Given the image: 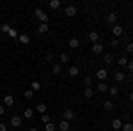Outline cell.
<instances>
[{
	"mask_svg": "<svg viewBox=\"0 0 133 131\" xmlns=\"http://www.w3.org/2000/svg\"><path fill=\"white\" fill-rule=\"evenodd\" d=\"M66 16H69V18H73V16H76V7L75 5H66Z\"/></svg>",
	"mask_w": 133,
	"mask_h": 131,
	"instance_id": "4",
	"label": "cell"
},
{
	"mask_svg": "<svg viewBox=\"0 0 133 131\" xmlns=\"http://www.w3.org/2000/svg\"><path fill=\"white\" fill-rule=\"evenodd\" d=\"M25 98H27V99H32V98H34V91H32V89H27V91H25Z\"/></svg>",
	"mask_w": 133,
	"mask_h": 131,
	"instance_id": "35",
	"label": "cell"
},
{
	"mask_svg": "<svg viewBox=\"0 0 133 131\" xmlns=\"http://www.w3.org/2000/svg\"><path fill=\"white\" fill-rule=\"evenodd\" d=\"M36 110L39 112V113H46V105H44V103H37V106H36Z\"/></svg>",
	"mask_w": 133,
	"mask_h": 131,
	"instance_id": "21",
	"label": "cell"
},
{
	"mask_svg": "<svg viewBox=\"0 0 133 131\" xmlns=\"http://www.w3.org/2000/svg\"><path fill=\"white\" fill-rule=\"evenodd\" d=\"M32 115H34V110L32 108H27V110L23 112V117L25 119H32Z\"/></svg>",
	"mask_w": 133,
	"mask_h": 131,
	"instance_id": "27",
	"label": "cell"
},
{
	"mask_svg": "<svg viewBox=\"0 0 133 131\" xmlns=\"http://www.w3.org/2000/svg\"><path fill=\"white\" fill-rule=\"evenodd\" d=\"M0 131H7V126L5 124H0Z\"/></svg>",
	"mask_w": 133,
	"mask_h": 131,
	"instance_id": "42",
	"label": "cell"
},
{
	"mask_svg": "<svg viewBox=\"0 0 133 131\" xmlns=\"http://www.w3.org/2000/svg\"><path fill=\"white\" fill-rule=\"evenodd\" d=\"M4 113H5V106H2V105H0V115H4Z\"/></svg>",
	"mask_w": 133,
	"mask_h": 131,
	"instance_id": "41",
	"label": "cell"
},
{
	"mask_svg": "<svg viewBox=\"0 0 133 131\" xmlns=\"http://www.w3.org/2000/svg\"><path fill=\"white\" fill-rule=\"evenodd\" d=\"M59 129H61V131H69V129H71V124H69L68 121H64V119H62L61 124H59Z\"/></svg>",
	"mask_w": 133,
	"mask_h": 131,
	"instance_id": "7",
	"label": "cell"
},
{
	"mask_svg": "<svg viewBox=\"0 0 133 131\" xmlns=\"http://www.w3.org/2000/svg\"><path fill=\"white\" fill-rule=\"evenodd\" d=\"M121 129H123V131H133V124H131V122H126V124H123Z\"/></svg>",
	"mask_w": 133,
	"mask_h": 131,
	"instance_id": "29",
	"label": "cell"
},
{
	"mask_svg": "<svg viewBox=\"0 0 133 131\" xmlns=\"http://www.w3.org/2000/svg\"><path fill=\"white\" fill-rule=\"evenodd\" d=\"M18 36H20V34H18V30H16V29H11V30H9V37H12V39H16Z\"/></svg>",
	"mask_w": 133,
	"mask_h": 131,
	"instance_id": "33",
	"label": "cell"
},
{
	"mask_svg": "<svg viewBox=\"0 0 133 131\" xmlns=\"http://www.w3.org/2000/svg\"><path fill=\"white\" fill-rule=\"evenodd\" d=\"M128 69H130V73H133V62H128Z\"/></svg>",
	"mask_w": 133,
	"mask_h": 131,
	"instance_id": "40",
	"label": "cell"
},
{
	"mask_svg": "<svg viewBox=\"0 0 133 131\" xmlns=\"http://www.w3.org/2000/svg\"><path fill=\"white\" fill-rule=\"evenodd\" d=\"M30 89H32V91H41V83H39L37 80H34L30 83Z\"/></svg>",
	"mask_w": 133,
	"mask_h": 131,
	"instance_id": "25",
	"label": "cell"
},
{
	"mask_svg": "<svg viewBox=\"0 0 133 131\" xmlns=\"http://www.w3.org/2000/svg\"><path fill=\"white\" fill-rule=\"evenodd\" d=\"M110 46H112V48H117V46H119V39H115V37H114V39L110 41Z\"/></svg>",
	"mask_w": 133,
	"mask_h": 131,
	"instance_id": "36",
	"label": "cell"
},
{
	"mask_svg": "<svg viewBox=\"0 0 133 131\" xmlns=\"http://www.w3.org/2000/svg\"><path fill=\"white\" fill-rule=\"evenodd\" d=\"M124 80H126V74L121 73V71H117L115 73V81H124Z\"/></svg>",
	"mask_w": 133,
	"mask_h": 131,
	"instance_id": "22",
	"label": "cell"
},
{
	"mask_svg": "<svg viewBox=\"0 0 133 131\" xmlns=\"http://www.w3.org/2000/svg\"><path fill=\"white\" fill-rule=\"evenodd\" d=\"M92 94H94V91H92L91 87H85V89H83V96H85L87 99H91V98H92Z\"/></svg>",
	"mask_w": 133,
	"mask_h": 131,
	"instance_id": "19",
	"label": "cell"
},
{
	"mask_svg": "<svg viewBox=\"0 0 133 131\" xmlns=\"http://www.w3.org/2000/svg\"><path fill=\"white\" fill-rule=\"evenodd\" d=\"M61 71H62V66L55 62V64H53V67H51V73H53V74H61Z\"/></svg>",
	"mask_w": 133,
	"mask_h": 131,
	"instance_id": "14",
	"label": "cell"
},
{
	"mask_svg": "<svg viewBox=\"0 0 133 131\" xmlns=\"http://www.w3.org/2000/svg\"><path fill=\"white\" fill-rule=\"evenodd\" d=\"M131 124H133V122H131Z\"/></svg>",
	"mask_w": 133,
	"mask_h": 131,
	"instance_id": "47",
	"label": "cell"
},
{
	"mask_svg": "<svg viewBox=\"0 0 133 131\" xmlns=\"http://www.w3.org/2000/svg\"><path fill=\"white\" fill-rule=\"evenodd\" d=\"M34 14H36V18L41 21V23H48V14H46V12H44V11H43L41 7H37Z\"/></svg>",
	"mask_w": 133,
	"mask_h": 131,
	"instance_id": "1",
	"label": "cell"
},
{
	"mask_svg": "<svg viewBox=\"0 0 133 131\" xmlns=\"http://www.w3.org/2000/svg\"><path fill=\"white\" fill-rule=\"evenodd\" d=\"M107 76H108L107 69H98V71H96V78H98L99 81H105V80H107Z\"/></svg>",
	"mask_w": 133,
	"mask_h": 131,
	"instance_id": "3",
	"label": "cell"
},
{
	"mask_svg": "<svg viewBox=\"0 0 133 131\" xmlns=\"http://www.w3.org/2000/svg\"><path fill=\"white\" fill-rule=\"evenodd\" d=\"M119 66H128V59L126 57H121L119 59Z\"/></svg>",
	"mask_w": 133,
	"mask_h": 131,
	"instance_id": "37",
	"label": "cell"
},
{
	"mask_svg": "<svg viewBox=\"0 0 133 131\" xmlns=\"http://www.w3.org/2000/svg\"><path fill=\"white\" fill-rule=\"evenodd\" d=\"M112 30H114V36H115V37H119V36H123V34H124V27H121V25H117V23H115Z\"/></svg>",
	"mask_w": 133,
	"mask_h": 131,
	"instance_id": "5",
	"label": "cell"
},
{
	"mask_svg": "<svg viewBox=\"0 0 133 131\" xmlns=\"http://www.w3.org/2000/svg\"><path fill=\"white\" fill-rule=\"evenodd\" d=\"M48 23H39V27H37V34H46L48 32Z\"/></svg>",
	"mask_w": 133,
	"mask_h": 131,
	"instance_id": "10",
	"label": "cell"
},
{
	"mask_svg": "<svg viewBox=\"0 0 133 131\" xmlns=\"http://www.w3.org/2000/svg\"><path fill=\"white\" fill-rule=\"evenodd\" d=\"M59 60H61V64H68L69 62V55L68 53H61L59 55Z\"/></svg>",
	"mask_w": 133,
	"mask_h": 131,
	"instance_id": "18",
	"label": "cell"
},
{
	"mask_svg": "<svg viewBox=\"0 0 133 131\" xmlns=\"http://www.w3.org/2000/svg\"><path fill=\"white\" fill-rule=\"evenodd\" d=\"M62 115H64V121H68V122H69V121L73 119V117H75V113H73V110H71V108L64 110V113H62Z\"/></svg>",
	"mask_w": 133,
	"mask_h": 131,
	"instance_id": "8",
	"label": "cell"
},
{
	"mask_svg": "<svg viewBox=\"0 0 133 131\" xmlns=\"http://www.w3.org/2000/svg\"><path fill=\"white\" fill-rule=\"evenodd\" d=\"M29 131H37V129H36V128H29Z\"/></svg>",
	"mask_w": 133,
	"mask_h": 131,
	"instance_id": "44",
	"label": "cell"
},
{
	"mask_svg": "<svg viewBox=\"0 0 133 131\" xmlns=\"http://www.w3.org/2000/svg\"><path fill=\"white\" fill-rule=\"evenodd\" d=\"M68 44H69V46H71V48H78V46H80V41L76 39V37H71V39H69V43H68Z\"/></svg>",
	"mask_w": 133,
	"mask_h": 131,
	"instance_id": "17",
	"label": "cell"
},
{
	"mask_svg": "<svg viewBox=\"0 0 133 131\" xmlns=\"http://www.w3.org/2000/svg\"><path fill=\"white\" fill-rule=\"evenodd\" d=\"M18 39H20V43L21 44H29V36H27V34H20V36H18Z\"/></svg>",
	"mask_w": 133,
	"mask_h": 131,
	"instance_id": "16",
	"label": "cell"
},
{
	"mask_svg": "<svg viewBox=\"0 0 133 131\" xmlns=\"http://www.w3.org/2000/svg\"><path fill=\"white\" fill-rule=\"evenodd\" d=\"M112 128H114V129H121V128H123L121 119H114V121H112Z\"/></svg>",
	"mask_w": 133,
	"mask_h": 131,
	"instance_id": "15",
	"label": "cell"
},
{
	"mask_svg": "<svg viewBox=\"0 0 133 131\" xmlns=\"http://www.w3.org/2000/svg\"><path fill=\"white\" fill-rule=\"evenodd\" d=\"M89 41H91V43H98V41H99L98 32H91V34H89Z\"/></svg>",
	"mask_w": 133,
	"mask_h": 131,
	"instance_id": "20",
	"label": "cell"
},
{
	"mask_svg": "<svg viewBox=\"0 0 133 131\" xmlns=\"http://www.w3.org/2000/svg\"><path fill=\"white\" fill-rule=\"evenodd\" d=\"M68 73H69V76H76V74L80 73V69H78L76 66H69V69H68Z\"/></svg>",
	"mask_w": 133,
	"mask_h": 131,
	"instance_id": "13",
	"label": "cell"
},
{
	"mask_svg": "<svg viewBox=\"0 0 133 131\" xmlns=\"http://www.w3.org/2000/svg\"><path fill=\"white\" fill-rule=\"evenodd\" d=\"M41 121H43V124H48V122H51V119H50V115H48V113H43Z\"/></svg>",
	"mask_w": 133,
	"mask_h": 131,
	"instance_id": "34",
	"label": "cell"
},
{
	"mask_svg": "<svg viewBox=\"0 0 133 131\" xmlns=\"http://www.w3.org/2000/svg\"><path fill=\"white\" fill-rule=\"evenodd\" d=\"M55 128H57V126H55L53 122H48V124H44V129H46V131H55Z\"/></svg>",
	"mask_w": 133,
	"mask_h": 131,
	"instance_id": "32",
	"label": "cell"
},
{
	"mask_svg": "<svg viewBox=\"0 0 133 131\" xmlns=\"http://www.w3.org/2000/svg\"><path fill=\"white\" fill-rule=\"evenodd\" d=\"M103 50H105V46H103V44L99 43V41L92 44V53H96V55H101V53H103Z\"/></svg>",
	"mask_w": 133,
	"mask_h": 131,
	"instance_id": "2",
	"label": "cell"
},
{
	"mask_svg": "<svg viewBox=\"0 0 133 131\" xmlns=\"http://www.w3.org/2000/svg\"><path fill=\"white\" fill-rule=\"evenodd\" d=\"M103 108H105L107 112H112V110H114V103H112L110 99H107L105 103H103Z\"/></svg>",
	"mask_w": 133,
	"mask_h": 131,
	"instance_id": "12",
	"label": "cell"
},
{
	"mask_svg": "<svg viewBox=\"0 0 133 131\" xmlns=\"http://www.w3.org/2000/svg\"><path fill=\"white\" fill-rule=\"evenodd\" d=\"M9 30H11V25H9V23H2V25H0V32L9 34Z\"/></svg>",
	"mask_w": 133,
	"mask_h": 131,
	"instance_id": "26",
	"label": "cell"
},
{
	"mask_svg": "<svg viewBox=\"0 0 133 131\" xmlns=\"http://www.w3.org/2000/svg\"><path fill=\"white\" fill-rule=\"evenodd\" d=\"M50 7H51V9H59V7H61V0H51Z\"/></svg>",
	"mask_w": 133,
	"mask_h": 131,
	"instance_id": "28",
	"label": "cell"
},
{
	"mask_svg": "<svg viewBox=\"0 0 133 131\" xmlns=\"http://www.w3.org/2000/svg\"><path fill=\"white\" fill-rule=\"evenodd\" d=\"M83 85H85V87H91L92 85V76H85V78H83Z\"/></svg>",
	"mask_w": 133,
	"mask_h": 131,
	"instance_id": "31",
	"label": "cell"
},
{
	"mask_svg": "<svg viewBox=\"0 0 133 131\" xmlns=\"http://www.w3.org/2000/svg\"><path fill=\"white\" fill-rule=\"evenodd\" d=\"M98 91L99 92H107L108 91V85H107L105 81H99V83H98Z\"/></svg>",
	"mask_w": 133,
	"mask_h": 131,
	"instance_id": "23",
	"label": "cell"
},
{
	"mask_svg": "<svg viewBox=\"0 0 133 131\" xmlns=\"http://www.w3.org/2000/svg\"><path fill=\"white\" fill-rule=\"evenodd\" d=\"M4 105H5V106H12V105H14V98H12L11 94H7V96L4 98Z\"/></svg>",
	"mask_w": 133,
	"mask_h": 131,
	"instance_id": "11",
	"label": "cell"
},
{
	"mask_svg": "<svg viewBox=\"0 0 133 131\" xmlns=\"http://www.w3.org/2000/svg\"><path fill=\"white\" fill-rule=\"evenodd\" d=\"M7 131H14V129H7Z\"/></svg>",
	"mask_w": 133,
	"mask_h": 131,
	"instance_id": "45",
	"label": "cell"
},
{
	"mask_svg": "<svg viewBox=\"0 0 133 131\" xmlns=\"http://www.w3.org/2000/svg\"><path fill=\"white\" fill-rule=\"evenodd\" d=\"M46 62H53V53H48L46 55Z\"/></svg>",
	"mask_w": 133,
	"mask_h": 131,
	"instance_id": "39",
	"label": "cell"
},
{
	"mask_svg": "<svg viewBox=\"0 0 133 131\" xmlns=\"http://www.w3.org/2000/svg\"><path fill=\"white\" fill-rule=\"evenodd\" d=\"M115 21H117V14H115V12H108V16H107V23L115 25Z\"/></svg>",
	"mask_w": 133,
	"mask_h": 131,
	"instance_id": "9",
	"label": "cell"
},
{
	"mask_svg": "<svg viewBox=\"0 0 133 131\" xmlns=\"http://www.w3.org/2000/svg\"><path fill=\"white\" fill-rule=\"evenodd\" d=\"M130 99H131V101H133V91H131V92H130Z\"/></svg>",
	"mask_w": 133,
	"mask_h": 131,
	"instance_id": "43",
	"label": "cell"
},
{
	"mask_svg": "<svg viewBox=\"0 0 133 131\" xmlns=\"http://www.w3.org/2000/svg\"><path fill=\"white\" fill-rule=\"evenodd\" d=\"M126 51L133 55V43H128V44H126Z\"/></svg>",
	"mask_w": 133,
	"mask_h": 131,
	"instance_id": "38",
	"label": "cell"
},
{
	"mask_svg": "<svg viewBox=\"0 0 133 131\" xmlns=\"http://www.w3.org/2000/svg\"><path fill=\"white\" fill-rule=\"evenodd\" d=\"M103 59H105L107 64H112V62H114V57L110 55V53H105V55H103Z\"/></svg>",
	"mask_w": 133,
	"mask_h": 131,
	"instance_id": "30",
	"label": "cell"
},
{
	"mask_svg": "<svg viewBox=\"0 0 133 131\" xmlns=\"http://www.w3.org/2000/svg\"><path fill=\"white\" fill-rule=\"evenodd\" d=\"M11 126H12V128H20L21 126V117L12 115V117H11Z\"/></svg>",
	"mask_w": 133,
	"mask_h": 131,
	"instance_id": "6",
	"label": "cell"
},
{
	"mask_svg": "<svg viewBox=\"0 0 133 131\" xmlns=\"http://www.w3.org/2000/svg\"><path fill=\"white\" fill-rule=\"evenodd\" d=\"M131 59H133V55H131ZM131 62H133V60H131Z\"/></svg>",
	"mask_w": 133,
	"mask_h": 131,
	"instance_id": "46",
	"label": "cell"
},
{
	"mask_svg": "<svg viewBox=\"0 0 133 131\" xmlns=\"http://www.w3.org/2000/svg\"><path fill=\"white\" fill-rule=\"evenodd\" d=\"M108 92H110V96H112V98H115V96L119 94V87H117V85H114V87L108 89Z\"/></svg>",
	"mask_w": 133,
	"mask_h": 131,
	"instance_id": "24",
	"label": "cell"
}]
</instances>
